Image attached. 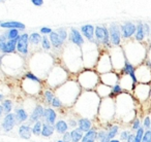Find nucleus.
Listing matches in <instances>:
<instances>
[{"instance_id": "nucleus-16", "label": "nucleus", "mask_w": 151, "mask_h": 142, "mask_svg": "<svg viewBox=\"0 0 151 142\" xmlns=\"http://www.w3.org/2000/svg\"><path fill=\"white\" fill-rule=\"evenodd\" d=\"M19 135L21 138L23 139H26V140H29L31 138V134H32V131H31V127L29 125H26V124H22L21 126L19 127Z\"/></svg>"}, {"instance_id": "nucleus-5", "label": "nucleus", "mask_w": 151, "mask_h": 142, "mask_svg": "<svg viewBox=\"0 0 151 142\" xmlns=\"http://www.w3.org/2000/svg\"><path fill=\"white\" fill-rule=\"evenodd\" d=\"M112 63H111V58H110L109 54H103L99 58V60L97 61V65L95 66V69H96L97 72L99 73H109L112 71Z\"/></svg>"}, {"instance_id": "nucleus-12", "label": "nucleus", "mask_w": 151, "mask_h": 142, "mask_svg": "<svg viewBox=\"0 0 151 142\" xmlns=\"http://www.w3.org/2000/svg\"><path fill=\"white\" fill-rule=\"evenodd\" d=\"M42 119H45V123L49 124V125L54 126L55 123L57 121V113L51 107H47L44 109V114H42Z\"/></svg>"}, {"instance_id": "nucleus-45", "label": "nucleus", "mask_w": 151, "mask_h": 142, "mask_svg": "<svg viewBox=\"0 0 151 142\" xmlns=\"http://www.w3.org/2000/svg\"><path fill=\"white\" fill-rule=\"evenodd\" d=\"M63 142H70V132H66L62 135Z\"/></svg>"}, {"instance_id": "nucleus-40", "label": "nucleus", "mask_w": 151, "mask_h": 142, "mask_svg": "<svg viewBox=\"0 0 151 142\" xmlns=\"http://www.w3.org/2000/svg\"><path fill=\"white\" fill-rule=\"evenodd\" d=\"M142 142H151V131L150 130H146V131H145Z\"/></svg>"}, {"instance_id": "nucleus-36", "label": "nucleus", "mask_w": 151, "mask_h": 142, "mask_svg": "<svg viewBox=\"0 0 151 142\" xmlns=\"http://www.w3.org/2000/svg\"><path fill=\"white\" fill-rule=\"evenodd\" d=\"M51 106H52L53 108H57V109H58V108H61L63 105H62V102L60 101V99H59L57 96H55L54 98H53L52 103H51Z\"/></svg>"}, {"instance_id": "nucleus-8", "label": "nucleus", "mask_w": 151, "mask_h": 142, "mask_svg": "<svg viewBox=\"0 0 151 142\" xmlns=\"http://www.w3.org/2000/svg\"><path fill=\"white\" fill-rule=\"evenodd\" d=\"M28 43H29V35L27 33L21 34L17 42V50L23 56L28 55Z\"/></svg>"}, {"instance_id": "nucleus-30", "label": "nucleus", "mask_w": 151, "mask_h": 142, "mask_svg": "<svg viewBox=\"0 0 151 142\" xmlns=\"http://www.w3.org/2000/svg\"><path fill=\"white\" fill-rule=\"evenodd\" d=\"M122 93H123V90H122V88L120 87V84H115V86L111 87V95H110V98H111V97L119 96Z\"/></svg>"}, {"instance_id": "nucleus-2", "label": "nucleus", "mask_w": 151, "mask_h": 142, "mask_svg": "<svg viewBox=\"0 0 151 142\" xmlns=\"http://www.w3.org/2000/svg\"><path fill=\"white\" fill-rule=\"evenodd\" d=\"M97 82H99V76L96 72L92 70L84 71L78 77V84L86 90L94 89V87L97 86Z\"/></svg>"}, {"instance_id": "nucleus-13", "label": "nucleus", "mask_w": 151, "mask_h": 142, "mask_svg": "<svg viewBox=\"0 0 151 142\" xmlns=\"http://www.w3.org/2000/svg\"><path fill=\"white\" fill-rule=\"evenodd\" d=\"M44 109L45 108L42 107V105H40V104L35 105V107H34V109L32 110L31 115H30V117H29L30 124H34V123H36V121H40V119H42Z\"/></svg>"}, {"instance_id": "nucleus-48", "label": "nucleus", "mask_w": 151, "mask_h": 142, "mask_svg": "<svg viewBox=\"0 0 151 142\" xmlns=\"http://www.w3.org/2000/svg\"><path fill=\"white\" fill-rule=\"evenodd\" d=\"M110 142H121L119 139H112V140H110Z\"/></svg>"}, {"instance_id": "nucleus-18", "label": "nucleus", "mask_w": 151, "mask_h": 142, "mask_svg": "<svg viewBox=\"0 0 151 142\" xmlns=\"http://www.w3.org/2000/svg\"><path fill=\"white\" fill-rule=\"evenodd\" d=\"M145 33H144V28H143V22L139 21L136 25V33H134V40L137 42H142L145 39Z\"/></svg>"}, {"instance_id": "nucleus-29", "label": "nucleus", "mask_w": 151, "mask_h": 142, "mask_svg": "<svg viewBox=\"0 0 151 142\" xmlns=\"http://www.w3.org/2000/svg\"><path fill=\"white\" fill-rule=\"evenodd\" d=\"M1 106H2L3 112H4L5 114H9V113H11L12 109H13V102H12V100L6 99V100H3Z\"/></svg>"}, {"instance_id": "nucleus-9", "label": "nucleus", "mask_w": 151, "mask_h": 142, "mask_svg": "<svg viewBox=\"0 0 151 142\" xmlns=\"http://www.w3.org/2000/svg\"><path fill=\"white\" fill-rule=\"evenodd\" d=\"M150 87L149 84H140L137 86V88H134V95L136 97L141 101H145L147 100V98L150 95Z\"/></svg>"}, {"instance_id": "nucleus-33", "label": "nucleus", "mask_w": 151, "mask_h": 142, "mask_svg": "<svg viewBox=\"0 0 151 142\" xmlns=\"http://www.w3.org/2000/svg\"><path fill=\"white\" fill-rule=\"evenodd\" d=\"M56 33L58 34V36L61 38L62 41H65V40L68 38V33H67L66 29L65 28H58L56 31Z\"/></svg>"}, {"instance_id": "nucleus-53", "label": "nucleus", "mask_w": 151, "mask_h": 142, "mask_svg": "<svg viewBox=\"0 0 151 142\" xmlns=\"http://www.w3.org/2000/svg\"><path fill=\"white\" fill-rule=\"evenodd\" d=\"M149 37L151 38V27H150V36H149Z\"/></svg>"}, {"instance_id": "nucleus-3", "label": "nucleus", "mask_w": 151, "mask_h": 142, "mask_svg": "<svg viewBox=\"0 0 151 142\" xmlns=\"http://www.w3.org/2000/svg\"><path fill=\"white\" fill-rule=\"evenodd\" d=\"M137 82L148 84L151 82V67L148 64H141L134 71Z\"/></svg>"}, {"instance_id": "nucleus-6", "label": "nucleus", "mask_w": 151, "mask_h": 142, "mask_svg": "<svg viewBox=\"0 0 151 142\" xmlns=\"http://www.w3.org/2000/svg\"><path fill=\"white\" fill-rule=\"evenodd\" d=\"M120 31H121L122 39H129L136 33V24L132 22H124L120 25Z\"/></svg>"}, {"instance_id": "nucleus-38", "label": "nucleus", "mask_w": 151, "mask_h": 142, "mask_svg": "<svg viewBox=\"0 0 151 142\" xmlns=\"http://www.w3.org/2000/svg\"><path fill=\"white\" fill-rule=\"evenodd\" d=\"M151 127V119L150 116H146L143 121V128L144 130H150Z\"/></svg>"}, {"instance_id": "nucleus-24", "label": "nucleus", "mask_w": 151, "mask_h": 142, "mask_svg": "<svg viewBox=\"0 0 151 142\" xmlns=\"http://www.w3.org/2000/svg\"><path fill=\"white\" fill-rule=\"evenodd\" d=\"M84 133L79 128H76L70 131V142H81Z\"/></svg>"}, {"instance_id": "nucleus-47", "label": "nucleus", "mask_w": 151, "mask_h": 142, "mask_svg": "<svg viewBox=\"0 0 151 142\" xmlns=\"http://www.w3.org/2000/svg\"><path fill=\"white\" fill-rule=\"evenodd\" d=\"M134 134L130 133L129 136L127 137V139L125 140V142H134Z\"/></svg>"}, {"instance_id": "nucleus-51", "label": "nucleus", "mask_w": 151, "mask_h": 142, "mask_svg": "<svg viewBox=\"0 0 151 142\" xmlns=\"http://www.w3.org/2000/svg\"><path fill=\"white\" fill-rule=\"evenodd\" d=\"M3 46H4V43H2V42H0V50H2Z\"/></svg>"}, {"instance_id": "nucleus-57", "label": "nucleus", "mask_w": 151, "mask_h": 142, "mask_svg": "<svg viewBox=\"0 0 151 142\" xmlns=\"http://www.w3.org/2000/svg\"><path fill=\"white\" fill-rule=\"evenodd\" d=\"M150 131H151V127H150Z\"/></svg>"}, {"instance_id": "nucleus-44", "label": "nucleus", "mask_w": 151, "mask_h": 142, "mask_svg": "<svg viewBox=\"0 0 151 142\" xmlns=\"http://www.w3.org/2000/svg\"><path fill=\"white\" fill-rule=\"evenodd\" d=\"M107 132H108V130H101V131L97 132V140L101 141V140L107 135Z\"/></svg>"}, {"instance_id": "nucleus-56", "label": "nucleus", "mask_w": 151, "mask_h": 142, "mask_svg": "<svg viewBox=\"0 0 151 142\" xmlns=\"http://www.w3.org/2000/svg\"><path fill=\"white\" fill-rule=\"evenodd\" d=\"M1 23H2V22H0V24H1Z\"/></svg>"}, {"instance_id": "nucleus-14", "label": "nucleus", "mask_w": 151, "mask_h": 142, "mask_svg": "<svg viewBox=\"0 0 151 142\" xmlns=\"http://www.w3.org/2000/svg\"><path fill=\"white\" fill-rule=\"evenodd\" d=\"M49 39H50V42L53 45V48H56V50L61 48L63 46V44H64V41L61 40V38L58 36V34L56 33V31H52V33L49 35Z\"/></svg>"}, {"instance_id": "nucleus-34", "label": "nucleus", "mask_w": 151, "mask_h": 142, "mask_svg": "<svg viewBox=\"0 0 151 142\" xmlns=\"http://www.w3.org/2000/svg\"><path fill=\"white\" fill-rule=\"evenodd\" d=\"M145 130L143 127H141L138 131H136V134H134V142H142L143 136H144Z\"/></svg>"}, {"instance_id": "nucleus-54", "label": "nucleus", "mask_w": 151, "mask_h": 142, "mask_svg": "<svg viewBox=\"0 0 151 142\" xmlns=\"http://www.w3.org/2000/svg\"><path fill=\"white\" fill-rule=\"evenodd\" d=\"M57 142H63V141H62V140H58Z\"/></svg>"}, {"instance_id": "nucleus-52", "label": "nucleus", "mask_w": 151, "mask_h": 142, "mask_svg": "<svg viewBox=\"0 0 151 142\" xmlns=\"http://www.w3.org/2000/svg\"><path fill=\"white\" fill-rule=\"evenodd\" d=\"M1 101H3V96L0 94V102H1Z\"/></svg>"}, {"instance_id": "nucleus-25", "label": "nucleus", "mask_w": 151, "mask_h": 142, "mask_svg": "<svg viewBox=\"0 0 151 142\" xmlns=\"http://www.w3.org/2000/svg\"><path fill=\"white\" fill-rule=\"evenodd\" d=\"M3 35L6 37L7 40H14V39L19 38L20 33H19V30H17V29H9V31L5 32Z\"/></svg>"}, {"instance_id": "nucleus-39", "label": "nucleus", "mask_w": 151, "mask_h": 142, "mask_svg": "<svg viewBox=\"0 0 151 142\" xmlns=\"http://www.w3.org/2000/svg\"><path fill=\"white\" fill-rule=\"evenodd\" d=\"M132 133L130 131H128V130H124V131H122L121 133H120V138L119 140L120 141H125L126 139H127V137L129 136V134Z\"/></svg>"}, {"instance_id": "nucleus-46", "label": "nucleus", "mask_w": 151, "mask_h": 142, "mask_svg": "<svg viewBox=\"0 0 151 142\" xmlns=\"http://www.w3.org/2000/svg\"><path fill=\"white\" fill-rule=\"evenodd\" d=\"M32 4L35 5V6H42L44 4V0H32L31 1Z\"/></svg>"}, {"instance_id": "nucleus-49", "label": "nucleus", "mask_w": 151, "mask_h": 142, "mask_svg": "<svg viewBox=\"0 0 151 142\" xmlns=\"http://www.w3.org/2000/svg\"><path fill=\"white\" fill-rule=\"evenodd\" d=\"M150 52H151V44H150ZM147 64L151 67V54H150V62H147Z\"/></svg>"}, {"instance_id": "nucleus-35", "label": "nucleus", "mask_w": 151, "mask_h": 142, "mask_svg": "<svg viewBox=\"0 0 151 142\" xmlns=\"http://www.w3.org/2000/svg\"><path fill=\"white\" fill-rule=\"evenodd\" d=\"M25 77H26V80H31V82H36V84H40V82H42V80H40V77H37L35 74L32 73L31 71H29V72H27V73L25 74Z\"/></svg>"}, {"instance_id": "nucleus-43", "label": "nucleus", "mask_w": 151, "mask_h": 142, "mask_svg": "<svg viewBox=\"0 0 151 142\" xmlns=\"http://www.w3.org/2000/svg\"><path fill=\"white\" fill-rule=\"evenodd\" d=\"M52 31H53V30L51 29V28H49V27H42V28H40V33L44 34V36H47L48 34L50 35V34L52 33Z\"/></svg>"}, {"instance_id": "nucleus-55", "label": "nucleus", "mask_w": 151, "mask_h": 142, "mask_svg": "<svg viewBox=\"0 0 151 142\" xmlns=\"http://www.w3.org/2000/svg\"><path fill=\"white\" fill-rule=\"evenodd\" d=\"M149 96H150V99H151V91H150V95H149Z\"/></svg>"}, {"instance_id": "nucleus-15", "label": "nucleus", "mask_w": 151, "mask_h": 142, "mask_svg": "<svg viewBox=\"0 0 151 142\" xmlns=\"http://www.w3.org/2000/svg\"><path fill=\"white\" fill-rule=\"evenodd\" d=\"M1 28H7V29H17V30H24L26 26L22 24L21 22L16 21H9V22H2L0 24Z\"/></svg>"}, {"instance_id": "nucleus-37", "label": "nucleus", "mask_w": 151, "mask_h": 142, "mask_svg": "<svg viewBox=\"0 0 151 142\" xmlns=\"http://www.w3.org/2000/svg\"><path fill=\"white\" fill-rule=\"evenodd\" d=\"M140 128H141V121L139 119H134L132 124V131L136 132V131H138Z\"/></svg>"}, {"instance_id": "nucleus-32", "label": "nucleus", "mask_w": 151, "mask_h": 142, "mask_svg": "<svg viewBox=\"0 0 151 142\" xmlns=\"http://www.w3.org/2000/svg\"><path fill=\"white\" fill-rule=\"evenodd\" d=\"M40 43H42V48L44 50H50L51 48H52V44H51L50 39H49L48 36H42Z\"/></svg>"}, {"instance_id": "nucleus-23", "label": "nucleus", "mask_w": 151, "mask_h": 142, "mask_svg": "<svg viewBox=\"0 0 151 142\" xmlns=\"http://www.w3.org/2000/svg\"><path fill=\"white\" fill-rule=\"evenodd\" d=\"M55 132V128L54 126L49 125L47 123H42V134L40 135L45 138H49L54 134Z\"/></svg>"}, {"instance_id": "nucleus-20", "label": "nucleus", "mask_w": 151, "mask_h": 142, "mask_svg": "<svg viewBox=\"0 0 151 142\" xmlns=\"http://www.w3.org/2000/svg\"><path fill=\"white\" fill-rule=\"evenodd\" d=\"M18 39H14V40H7L6 42L4 43V46H3L2 50L1 52L4 53V54H9V53H14L17 48V42Z\"/></svg>"}, {"instance_id": "nucleus-31", "label": "nucleus", "mask_w": 151, "mask_h": 142, "mask_svg": "<svg viewBox=\"0 0 151 142\" xmlns=\"http://www.w3.org/2000/svg\"><path fill=\"white\" fill-rule=\"evenodd\" d=\"M54 97H55L54 93H53L51 90H46L44 92V99H45V101H46L47 104L51 105V103H52L53 98H54Z\"/></svg>"}, {"instance_id": "nucleus-10", "label": "nucleus", "mask_w": 151, "mask_h": 142, "mask_svg": "<svg viewBox=\"0 0 151 142\" xmlns=\"http://www.w3.org/2000/svg\"><path fill=\"white\" fill-rule=\"evenodd\" d=\"M17 125V121H16L15 113H9V114H5V116L3 117L2 124H1V127H2L3 131L4 132H9L14 129V127Z\"/></svg>"}, {"instance_id": "nucleus-28", "label": "nucleus", "mask_w": 151, "mask_h": 142, "mask_svg": "<svg viewBox=\"0 0 151 142\" xmlns=\"http://www.w3.org/2000/svg\"><path fill=\"white\" fill-rule=\"evenodd\" d=\"M42 121H38L36 123L33 124L31 128V131H32V134H34L35 136H40L42 134Z\"/></svg>"}, {"instance_id": "nucleus-21", "label": "nucleus", "mask_w": 151, "mask_h": 142, "mask_svg": "<svg viewBox=\"0 0 151 142\" xmlns=\"http://www.w3.org/2000/svg\"><path fill=\"white\" fill-rule=\"evenodd\" d=\"M55 131L58 134H64L66 132H68V126H67V123L64 121V119H59L55 123L54 125Z\"/></svg>"}, {"instance_id": "nucleus-42", "label": "nucleus", "mask_w": 151, "mask_h": 142, "mask_svg": "<svg viewBox=\"0 0 151 142\" xmlns=\"http://www.w3.org/2000/svg\"><path fill=\"white\" fill-rule=\"evenodd\" d=\"M150 27L151 25H149L148 23H143V28H144V33L146 37L150 36Z\"/></svg>"}, {"instance_id": "nucleus-19", "label": "nucleus", "mask_w": 151, "mask_h": 142, "mask_svg": "<svg viewBox=\"0 0 151 142\" xmlns=\"http://www.w3.org/2000/svg\"><path fill=\"white\" fill-rule=\"evenodd\" d=\"M97 140V131L94 129V128H91L88 132L84 133V136H83L81 142H95Z\"/></svg>"}, {"instance_id": "nucleus-27", "label": "nucleus", "mask_w": 151, "mask_h": 142, "mask_svg": "<svg viewBox=\"0 0 151 142\" xmlns=\"http://www.w3.org/2000/svg\"><path fill=\"white\" fill-rule=\"evenodd\" d=\"M29 42L33 45H37L42 42V36H40V33H36V32H33L29 35Z\"/></svg>"}, {"instance_id": "nucleus-4", "label": "nucleus", "mask_w": 151, "mask_h": 142, "mask_svg": "<svg viewBox=\"0 0 151 142\" xmlns=\"http://www.w3.org/2000/svg\"><path fill=\"white\" fill-rule=\"evenodd\" d=\"M109 36H110V42L114 46H120L121 45L122 37H121V31H120V25L115 22H112L109 25Z\"/></svg>"}, {"instance_id": "nucleus-7", "label": "nucleus", "mask_w": 151, "mask_h": 142, "mask_svg": "<svg viewBox=\"0 0 151 142\" xmlns=\"http://www.w3.org/2000/svg\"><path fill=\"white\" fill-rule=\"evenodd\" d=\"M67 39H68L69 42H71L73 45L78 46V48H81V46L84 45V43H85V38L83 37L81 32L73 27L70 28V30H69L68 38H67Z\"/></svg>"}, {"instance_id": "nucleus-11", "label": "nucleus", "mask_w": 151, "mask_h": 142, "mask_svg": "<svg viewBox=\"0 0 151 142\" xmlns=\"http://www.w3.org/2000/svg\"><path fill=\"white\" fill-rule=\"evenodd\" d=\"M80 32L83 35V37L86 38L88 41L92 42L94 40V26L91 24H85L81 26Z\"/></svg>"}, {"instance_id": "nucleus-26", "label": "nucleus", "mask_w": 151, "mask_h": 142, "mask_svg": "<svg viewBox=\"0 0 151 142\" xmlns=\"http://www.w3.org/2000/svg\"><path fill=\"white\" fill-rule=\"evenodd\" d=\"M107 130H108L107 136L109 137L110 140H112V139H114L116 136H117L118 132H119V126H118V125H113Z\"/></svg>"}, {"instance_id": "nucleus-50", "label": "nucleus", "mask_w": 151, "mask_h": 142, "mask_svg": "<svg viewBox=\"0 0 151 142\" xmlns=\"http://www.w3.org/2000/svg\"><path fill=\"white\" fill-rule=\"evenodd\" d=\"M2 113H3V109H2V106L0 105V116L2 115Z\"/></svg>"}, {"instance_id": "nucleus-22", "label": "nucleus", "mask_w": 151, "mask_h": 142, "mask_svg": "<svg viewBox=\"0 0 151 142\" xmlns=\"http://www.w3.org/2000/svg\"><path fill=\"white\" fill-rule=\"evenodd\" d=\"M15 116H16L17 124H22V123H24V121H27L28 113L24 108H17V109H16Z\"/></svg>"}, {"instance_id": "nucleus-41", "label": "nucleus", "mask_w": 151, "mask_h": 142, "mask_svg": "<svg viewBox=\"0 0 151 142\" xmlns=\"http://www.w3.org/2000/svg\"><path fill=\"white\" fill-rule=\"evenodd\" d=\"M67 126L69 128H78V119H69L68 121H67Z\"/></svg>"}, {"instance_id": "nucleus-17", "label": "nucleus", "mask_w": 151, "mask_h": 142, "mask_svg": "<svg viewBox=\"0 0 151 142\" xmlns=\"http://www.w3.org/2000/svg\"><path fill=\"white\" fill-rule=\"evenodd\" d=\"M92 127V121L89 119H86V117H80L78 119V128L83 132V133H86Z\"/></svg>"}, {"instance_id": "nucleus-1", "label": "nucleus", "mask_w": 151, "mask_h": 142, "mask_svg": "<svg viewBox=\"0 0 151 142\" xmlns=\"http://www.w3.org/2000/svg\"><path fill=\"white\" fill-rule=\"evenodd\" d=\"M94 40L93 43L97 46L104 45L106 48H111V42H110L109 30L106 25H96L94 27Z\"/></svg>"}]
</instances>
